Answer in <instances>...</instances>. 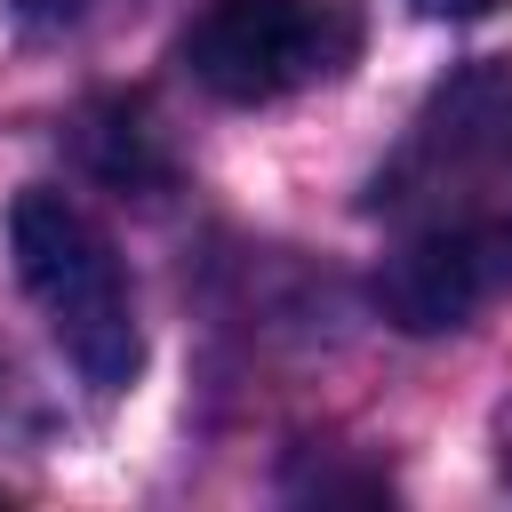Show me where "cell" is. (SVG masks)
Segmentation results:
<instances>
[{
  "label": "cell",
  "instance_id": "cell-1",
  "mask_svg": "<svg viewBox=\"0 0 512 512\" xmlns=\"http://www.w3.org/2000/svg\"><path fill=\"white\" fill-rule=\"evenodd\" d=\"M8 264H16L24 296L40 304L48 336L64 344V360L96 392H128L144 368V320H136V288H128L112 232L72 192L24 184L8 200Z\"/></svg>",
  "mask_w": 512,
  "mask_h": 512
},
{
  "label": "cell",
  "instance_id": "cell-2",
  "mask_svg": "<svg viewBox=\"0 0 512 512\" xmlns=\"http://www.w3.org/2000/svg\"><path fill=\"white\" fill-rule=\"evenodd\" d=\"M512 176V64L472 56L456 64L392 144V160L368 184V208L408 224H440L464 208H488V192Z\"/></svg>",
  "mask_w": 512,
  "mask_h": 512
},
{
  "label": "cell",
  "instance_id": "cell-3",
  "mask_svg": "<svg viewBox=\"0 0 512 512\" xmlns=\"http://www.w3.org/2000/svg\"><path fill=\"white\" fill-rule=\"evenodd\" d=\"M176 56L216 104H280L296 88L336 80L360 56V8L352 0H208L184 24Z\"/></svg>",
  "mask_w": 512,
  "mask_h": 512
},
{
  "label": "cell",
  "instance_id": "cell-4",
  "mask_svg": "<svg viewBox=\"0 0 512 512\" xmlns=\"http://www.w3.org/2000/svg\"><path fill=\"white\" fill-rule=\"evenodd\" d=\"M512 288V208H464L440 224H408V240L376 264V312L400 336L472 328Z\"/></svg>",
  "mask_w": 512,
  "mask_h": 512
},
{
  "label": "cell",
  "instance_id": "cell-5",
  "mask_svg": "<svg viewBox=\"0 0 512 512\" xmlns=\"http://www.w3.org/2000/svg\"><path fill=\"white\" fill-rule=\"evenodd\" d=\"M416 16H432V24H472V16H488V8H504V0H408Z\"/></svg>",
  "mask_w": 512,
  "mask_h": 512
},
{
  "label": "cell",
  "instance_id": "cell-6",
  "mask_svg": "<svg viewBox=\"0 0 512 512\" xmlns=\"http://www.w3.org/2000/svg\"><path fill=\"white\" fill-rule=\"evenodd\" d=\"M496 456H504V480H512V416H504V448Z\"/></svg>",
  "mask_w": 512,
  "mask_h": 512
}]
</instances>
